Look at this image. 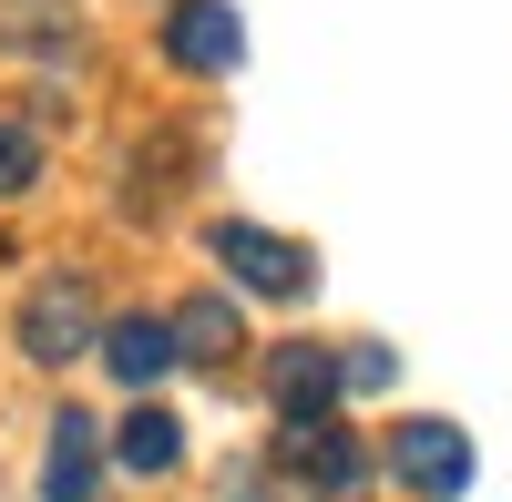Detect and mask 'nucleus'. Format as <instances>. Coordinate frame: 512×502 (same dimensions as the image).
Returning <instances> with one entry per match:
<instances>
[{
  "label": "nucleus",
  "instance_id": "nucleus-1",
  "mask_svg": "<svg viewBox=\"0 0 512 502\" xmlns=\"http://www.w3.org/2000/svg\"><path fill=\"white\" fill-rule=\"evenodd\" d=\"M205 246H216V267L246 287V298H308V287H318L308 246H287V236H267V226H216Z\"/></svg>",
  "mask_w": 512,
  "mask_h": 502
},
{
  "label": "nucleus",
  "instance_id": "nucleus-2",
  "mask_svg": "<svg viewBox=\"0 0 512 502\" xmlns=\"http://www.w3.org/2000/svg\"><path fill=\"white\" fill-rule=\"evenodd\" d=\"M390 472L420 502H461V492H472V441H461L451 421H400L390 431Z\"/></svg>",
  "mask_w": 512,
  "mask_h": 502
},
{
  "label": "nucleus",
  "instance_id": "nucleus-3",
  "mask_svg": "<svg viewBox=\"0 0 512 502\" xmlns=\"http://www.w3.org/2000/svg\"><path fill=\"white\" fill-rule=\"evenodd\" d=\"M21 349H31L41 369L82 359V349H93V287H82V277H52V287L21 308Z\"/></svg>",
  "mask_w": 512,
  "mask_h": 502
},
{
  "label": "nucleus",
  "instance_id": "nucleus-4",
  "mask_svg": "<svg viewBox=\"0 0 512 502\" xmlns=\"http://www.w3.org/2000/svg\"><path fill=\"white\" fill-rule=\"evenodd\" d=\"M277 462L308 482V492H328V502H349L359 482H369V441H349L338 421H308V431H287L277 441Z\"/></svg>",
  "mask_w": 512,
  "mask_h": 502
},
{
  "label": "nucleus",
  "instance_id": "nucleus-5",
  "mask_svg": "<svg viewBox=\"0 0 512 502\" xmlns=\"http://www.w3.org/2000/svg\"><path fill=\"white\" fill-rule=\"evenodd\" d=\"M267 380H277L287 431H308V421H328V410H338V349H318V339H287Z\"/></svg>",
  "mask_w": 512,
  "mask_h": 502
},
{
  "label": "nucleus",
  "instance_id": "nucleus-6",
  "mask_svg": "<svg viewBox=\"0 0 512 502\" xmlns=\"http://www.w3.org/2000/svg\"><path fill=\"white\" fill-rule=\"evenodd\" d=\"M103 369L123 390H154L164 369H175V328H164V318H113L103 328Z\"/></svg>",
  "mask_w": 512,
  "mask_h": 502
},
{
  "label": "nucleus",
  "instance_id": "nucleus-7",
  "mask_svg": "<svg viewBox=\"0 0 512 502\" xmlns=\"http://www.w3.org/2000/svg\"><path fill=\"white\" fill-rule=\"evenodd\" d=\"M164 52H175L185 72H226L236 62V11L226 0H185V11L164 21Z\"/></svg>",
  "mask_w": 512,
  "mask_h": 502
},
{
  "label": "nucleus",
  "instance_id": "nucleus-8",
  "mask_svg": "<svg viewBox=\"0 0 512 502\" xmlns=\"http://www.w3.org/2000/svg\"><path fill=\"white\" fill-rule=\"evenodd\" d=\"M93 482H103L93 421H82V410H62V421H52V462H41V502H93Z\"/></svg>",
  "mask_w": 512,
  "mask_h": 502
},
{
  "label": "nucleus",
  "instance_id": "nucleus-9",
  "mask_svg": "<svg viewBox=\"0 0 512 502\" xmlns=\"http://www.w3.org/2000/svg\"><path fill=\"white\" fill-rule=\"evenodd\" d=\"M175 349L185 359H236V308L226 298H185L175 308Z\"/></svg>",
  "mask_w": 512,
  "mask_h": 502
},
{
  "label": "nucleus",
  "instance_id": "nucleus-10",
  "mask_svg": "<svg viewBox=\"0 0 512 502\" xmlns=\"http://www.w3.org/2000/svg\"><path fill=\"white\" fill-rule=\"evenodd\" d=\"M113 451H123V472H175V462H185V431L164 421V410H134Z\"/></svg>",
  "mask_w": 512,
  "mask_h": 502
},
{
  "label": "nucleus",
  "instance_id": "nucleus-11",
  "mask_svg": "<svg viewBox=\"0 0 512 502\" xmlns=\"http://www.w3.org/2000/svg\"><path fill=\"white\" fill-rule=\"evenodd\" d=\"M31 185H41V134L0 123V195H31Z\"/></svg>",
  "mask_w": 512,
  "mask_h": 502
},
{
  "label": "nucleus",
  "instance_id": "nucleus-12",
  "mask_svg": "<svg viewBox=\"0 0 512 502\" xmlns=\"http://www.w3.org/2000/svg\"><path fill=\"white\" fill-rule=\"evenodd\" d=\"M390 349H338V390H390Z\"/></svg>",
  "mask_w": 512,
  "mask_h": 502
}]
</instances>
